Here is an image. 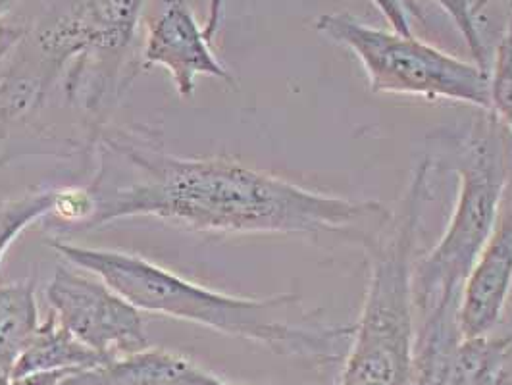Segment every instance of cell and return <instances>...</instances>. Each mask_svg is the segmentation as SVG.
Returning a JSON list of instances; mask_svg holds the SVG:
<instances>
[{"mask_svg": "<svg viewBox=\"0 0 512 385\" xmlns=\"http://www.w3.org/2000/svg\"><path fill=\"white\" fill-rule=\"evenodd\" d=\"M108 360L83 345L77 337L68 332L54 312L41 322L39 330L29 341L26 351L10 372V378L35 374V372H56V370H89L106 364Z\"/></svg>", "mask_w": 512, "mask_h": 385, "instance_id": "cell-12", "label": "cell"}, {"mask_svg": "<svg viewBox=\"0 0 512 385\" xmlns=\"http://www.w3.org/2000/svg\"><path fill=\"white\" fill-rule=\"evenodd\" d=\"M410 385H509L511 335L464 337L459 310L418 318Z\"/></svg>", "mask_w": 512, "mask_h": 385, "instance_id": "cell-8", "label": "cell"}, {"mask_svg": "<svg viewBox=\"0 0 512 385\" xmlns=\"http://www.w3.org/2000/svg\"><path fill=\"white\" fill-rule=\"evenodd\" d=\"M47 299L62 326L108 362L151 347L143 312L99 276L70 262L54 270Z\"/></svg>", "mask_w": 512, "mask_h": 385, "instance_id": "cell-7", "label": "cell"}, {"mask_svg": "<svg viewBox=\"0 0 512 385\" xmlns=\"http://www.w3.org/2000/svg\"><path fill=\"white\" fill-rule=\"evenodd\" d=\"M87 212L76 231L129 218H158L220 235H320L357 231L362 247L384 230L391 210L312 191L239 160L166 153L145 133H104L97 172L85 189Z\"/></svg>", "mask_w": 512, "mask_h": 385, "instance_id": "cell-1", "label": "cell"}, {"mask_svg": "<svg viewBox=\"0 0 512 385\" xmlns=\"http://www.w3.org/2000/svg\"><path fill=\"white\" fill-rule=\"evenodd\" d=\"M143 20L147 27L143 66L164 68L181 99L193 95L199 77L233 83L230 70L212 51L205 27L199 26L187 0H147Z\"/></svg>", "mask_w": 512, "mask_h": 385, "instance_id": "cell-9", "label": "cell"}, {"mask_svg": "<svg viewBox=\"0 0 512 385\" xmlns=\"http://www.w3.org/2000/svg\"><path fill=\"white\" fill-rule=\"evenodd\" d=\"M316 31L357 56L370 91L468 104L489 112V72L414 35L366 26L347 12L324 14Z\"/></svg>", "mask_w": 512, "mask_h": 385, "instance_id": "cell-6", "label": "cell"}, {"mask_svg": "<svg viewBox=\"0 0 512 385\" xmlns=\"http://www.w3.org/2000/svg\"><path fill=\"white\" fill-rule=\"evenodd\" d=\"M81 370H56V372H35L18 378H10L8 385H62L68 378Z\"/></svg>", "mask_w": 512, "mask_h": 385, "instance_id": "cell-18", "label": "cell"}, {"mask_svg": "<svg viewBox=\"0 0 512 385\" xmlns=\"http://www.w3.org/2000/svg\"><path fill=\"white\" fill-rule=\"evenodd\" d=\"M387 24L401 35H414L412 20H424L416 0H372Z\"/></svg>", "mask_w": 512, "mask_h": 385, "instance_id": "cell-17", "label": "cell"}, {"mask_svg": "<svg viewBox=\"0 0 512 385\" xmlns=\"http://www.w3.org/2000/svg\"><path fill=\"white\" fill-rule=\"evenodd\" d=\"M10 382V376H8V372L0 366V385H8Z\"/></svg>", "mask_w": 512, "mask_h": 385, "instance_id": "cell-23", "label": "cell"}, {"mask_svg": "<svg viewBox=\"0 0 512 385\" xmlns=\"http://www.w3.org/2000/svg\"><path fill=\"white\" fill-rule=\"evenodd\" d=\"M49 245L66 262L99 276L141 312L247 339L285 357L320 362L343 359L355 332V324H324L291 293L262 299L237 297L181 278L139 255L85 247L58 237Z\"/></svg>", "mask_w": 512, "mask_h": 385, "instance_id": "cell-2", "label": "cell"}, {"mask_svg": "<svg viewBox=\"0 0 512 385\" xmlns=\"http://www.w3.org/2000/svg\"><path fill=\"white\" fill-rule=\"evenodd\" d=\"M503 126L493 114L480 122L459 154V195L436 247L412 266L416 316L436 308H461L462 289L486 245L509 183Z\"/></svg>", "mask_w": 512, "mask_h": 385, "instance_id": "cell-4", "label": "cell"}, {"mask_svg": "<svg viewBox=\"0 0 512 385\" xmlns=\"http://www.w3.org/2000/svg\"><path fill=\"white\" fill-rule=\"evenodd\" d=\"M491 2H497V0H474V14H476V18L480 16V12L486 8L487 4H491Z\"/></svg>", "mask_w": 512, "mask_h": 385, "instance_id": "cell-21", "label": "cell"}, {"mask_svg": "<svg viewBox=\"0 0 512 385\" xmlns=\"http://www.w3.org/2000/svg\"><path fill=\"white\" fill-rule=\"evenodd\" d=\"M147 0H52L35 29L43 56V79L35 104L56 76L66 70V93L72 101L97 110L118 91L128 54Z\"/></svg>", "mask_w": 512, "mask_h": 385, "instance_id": "cell-5", "label": "cell"}, {"mask_svg": "<svg viewBox=\"0 0 512 385\" xmlns=\"http://www.w3.org/2000/svg\"><path fill=\"white\" fill-rule=\"evenodd\" d=\"M434 2H437L453 18L455 26L461 31L466 47L472 52L474 64H478L480 68L489 72V54H487L482 31L478 26V18L474 14V0H434Z\"/></svg>", "mask_w": 512, "mask_h": 385, "instance_id": "cell-16", "label": "cell"}, {"mask_svg": "<svg viewBox=\"0 0 512 385\" xmlns=\"http://www.w3.org/2000/svg\"><path fill=\"white\" fill-rule=\"evenodd\" d=\"M22 37H24V31L20 27L0 26V68L10 51L22 41ZM8 89H10L8 79L0 77V97H4Z\"/></svg>", "mask_w": 512, "mask_h": 385, "instance_id": "cell-19", "label": "cell"}, {"mask_svg": "<svg viewBox=\"0 0 512 385\" xmlns=\"http://www.w3.org/2000/svg\"><path fill=\"white\" fill-rule=\"evenodd\" d=\"M489 114L512 137V12L489 70Z\"/></svg>", "mask_w": 512, "mask_h": 385, "instance_id": "cell-15", "label": "cell"}, {"mask_svg": "<svg viewBox=\"0 0 512 385\" xmlns=\"http://www.w3.org/2000/svg\"><path fill=\"white\" fill-rule=\"evenodd\" d=\"M62 189H37L0 203V264L10 245L37 220L54 214Z\"/></svg>", "mask_w": 512, "mask_h": 385, "instance_id": "cell-14", "label": "cell"}, {"mask_svg": "<svg viewBox=\"0 0 512 385\" xmlns=\"http://www.w3.org/2000/svg\"><path fill=\"white\" fill-rule=\"evenodd\" d=\"M224 20V0H208V16L205 22V37L214 43V37L218 35Z\"/></svg>", "mask_w": 512, "mask_h": 385, "instance_id": "cell-20", "label": "cell"}, {"mask_svg": "<svg viewBox=\"0 0 512 385\" xmlns=\"http://www.w3.org/2000/svg\"><path fill=\"white\" fill-rule=\"evenodd\" d=\"M512 291V181L493 231L464 283L459 324L464 337L489 335L503 318Z\"/></svg>", "mask_w": 512, "mask_h": 385, "instance_id": "cell-10", "label": "cell"}, {"mask_svg": "<svg viewBox=\"0 0 512 385\" xmlns=\"http://www.w3.org/2000/svg\"><path fill=\"white\" fill-rule=\"evenodd\" d=\"M62 385H245L230 382L185 355L149 347L124 359L81 370Z\"/></svg>", "mask_w": 512, "mask_h": 385, "instance_id": "cell-11", "label": "cell"}, {"mask_svg": "<svg viewBox=\"0 0 512 385\" xmlns=\"http://www.w3.org/2000/svg\"><path fill=\"white\" fill-rule=\"evenodd\" d=\"M432 158H422L389 224L364 249L370 278L337 385H410L416 312L412 266L428 199Z\"/></svg>", "mask_w": 512, "mask_h": 385, "instance_id": "cell-3", "label": "cell"}, {"mask_svg": "<svg viewBox=\"0 0 512 385\" xmlns=\"http://www.w3.org/2000/svg\"><path fill=\"white\" fill-rule=\"evenodd\" d=\"M12 4H14V0H0V18L12 8Z\"/></svg>", "mask_w": 512, "mask_h": 385, "instance_id": "cell-22", "label": "cell"}, {"mask_svg": "<svg viewBox=\"0 0 512 385\" xmlns=\"http://www.w3.org/2000/svg\"><path fill=\"white\" fill-rule=\"evenodd\" d=\"M39 303L35 280L0 285V366H16L29 341L39 330Z\"/></svg>", "mask_w": 512, "mask_h": 385, "instance_id": "cell-13", "label": "cell"}]
</instances>
